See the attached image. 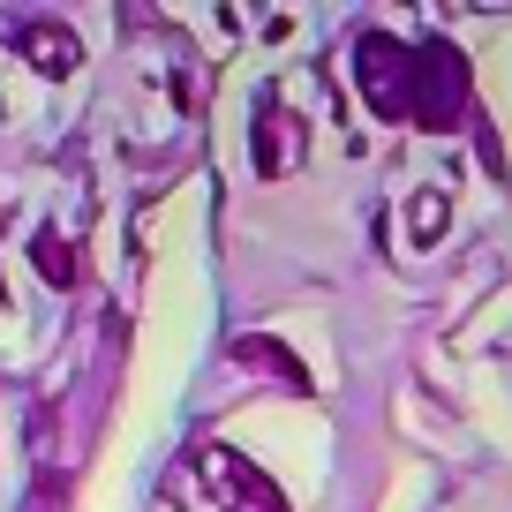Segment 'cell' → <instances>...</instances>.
I'll use <instances>...</instances> for the list:
<instances>
[{"mask_svg":"<svg viewBox=\"0 0 512 512\" xmlns=\"http://www.w3.org/2000/svg\"><path fill=\"white\" fill-rule=\"evenodd\" d=\"M354 91L369 98L377 121H407V106H415V46H400L392 31H362L354 38Z\"/></svg>","mask_w":512,"mask_h":512,"instance_id":"cell-3","label":"cell"},{"mask_svg":"<svg viewBox=\"0 0 512 512\" xmlns=\"http://www.w3.org/2000/svg\"><path fill=\"white\" fill-rule=\"evenodd\" d=\"M174 505L181 512H287L272 475L226 445H189L174 460Z\"/></svg>","mask_w":512,"mask_h":512,"instance_id":"cell-1","label":"cell"},{"mask_svg":"<svg viewBox=\"0 0 512 512\" xmlns=\"http://www.w3.org/2000/svg\"><path fill=\"white\" fill-rule=\"evenodd\" d=\"M8 46H16L38 76H68V68L83 61V46H76V31H68V23H16V31H8Z\"/></svg>","mask_w":512,"mask_h":512,"instance_id":"cell-5","label":"cell"},{"mask_svg":"<svg viewBox=\"0 0 512 512\" xmlns=\"http://www.w3.org/2000/svg\"><path fill=\"white\" fill-rule=\"evenodd\" d=\"M467 98H475V76H467L460 46H452V38H422L415 46V106H407V121L430 128V136H445V128L467 121Z\"/></svg>","mask_w":512,"mask_h":512,"instance_id":"cell-2","label":"cell"},{"mask_svg":"<svg viewBox=\"0 0 512 512\" xmlns=\"http://www.w3.org/2000/svg\"><path fill=\"white\" fill-rule=\"evenodd\" d=\"M31 256H38V272L53 279V287H68V279H76V256L61 249V234H53V226H38V241H31Z\"/></svg>","mask_w":512,"mask_h":512,"instance_id":"cell-7","label":"cell"},{"mask_svg":"<svg viewBox=\"0 0 512 512\" xmlns=\"http://www.w3.org/2000/svg\"><path fill=\"white\" fill-rule=\"evenodd\" d=\"M302 144H309V128L294 121L279 98H264V106H256V128H249V166H256L264 181H279L294 159H302Z\"/></svg>","mask_w":512,"mask_h":512,"instance_id":"cell-4","label":"cell"},{"mask_svg":"<svg viewBox=\"0 0 512 512\" xmlns=\"http://www.w3.org/2000/svg\"><path fill=\"white\" fill-rule=\"evenodd\" d=\"M445 219H452V204H445V189H422L415 196V211H407V234L422 241V249H430L437 234H445Z\"/></svg>","mask_w":512,"mask_h":512,"instance_id":"cell-6","label":"cell"},{"mask_svg":"<svg viewBox=\"0 0 512 512\" xmlns=\"http://www.w3.org/2000/svg\"><path fill=\"white\" fill-rule=\"evenodd\" d=\"M234 362H272V377L302 384V362H294L287 347H272V339H234Z\"/></svg>","mask_w":512,"mask_h":512,"instance_id":"cell-8","label":"cell"},{"mask_svg":"<svg viewBox=\"0 0 512 512\" xmlns=\"http://www.w3.org/2000/svg\"><path fill=\"white\" fill-rule=\"evenodd\" d=\"M23 512H68V490H61V475H53V467H38V482H31V497H23Z\"/></svg>","mask_w":512,"mask_h":512,"instance_id":"cell-9","label":"cell"}]
</instances>
